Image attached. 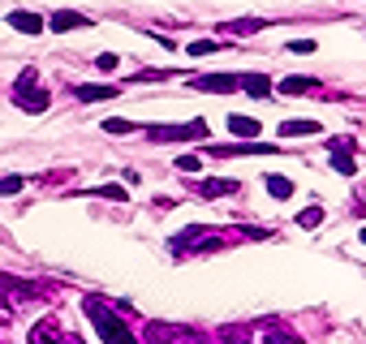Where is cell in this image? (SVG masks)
<instances>
[{
  "label": "cell",
  "instance_id": "obj_1",
  "mask_svg": "<svg viewBox=\"0 0 366 344\" xmlns=\"http://www.w3.org/2000/svg\"><path fill=\"white\" fill-rule=\"evenodd\" d=\"M82 310H87V319L95 323V332H100V340H104V344H134L130 323H125V319H117L113 310H108V301H100V297H87V301H82Z\"/></svg>",
  "mask_w": 366,
  "mask_h": 344
},
{
  "label": "cell",
  "instance_id": "obj_2",
  "mask_svg": "<svg viewBox=\"0 0 366 344\" xmlns=\"http://www.w3.org/2000/svg\"><path fill=\"white\" fill-rule=\"evenodd\" d=\"M13 104H18L22 112H30V117H39V112H47V104H52V95H47L39 87V73L26 69L18 73V82H13Z\"/></svg>",
  "mask_w": 366,
  "mask_h": 344
},
{
  "label": "cell",
  "instance_id": "obj_3",
  "mask_svg": "<svg viewBox=\"0 0 366 344\" xmlns=\"http://www.w3.org/2000/svg\"><path fill=\"white\" fill-rule=\"evenodd\" d=\"M220 245H229V233L225 228H181L177 237H172V250L177 254H207V250H220Z\"/></svg>",
  "mask_w": 366,
  "mask_h": 344
},
{
  "label": "cell",
  "instance_id": "obj_4",
  "mask_svg": "<svg viewBox=\"0 0 366 344\" xmlns=\"http://www.w3.org/2000/svg\"><path fill=\"white\" fill-rule=\"evenodd\" d=\"M142 340H147V344H203L198 332L177 327V323H147V327H142Z\"/></svg>",
  "mask_w": 366,
  "mask_h": 344
},
{
  "label": "cell",
  "instance_id": "obj_5",
  "mask_svg": "<svg viewBox=\"0 0 366 344\" xmlns=\"http://www.w3.org/2000/svg\"><path fill=\"white\" fill-rule=\"evenodd\" d=\"M155 142H185V138H207V121H190V125H142Z\"/></svg>",
  "mask_w": 366,
  "mask_h": 344
},
{
  "label": "cell",
  "instance_id": "obj_6",
  "mask_svg": "<svg viewBox=\"0 0 366 344\" xmlns=\"http://www.w3.org/2000/svg\"><path fill=\"white\" fill-rule=\"evenodd\" d=\"M30 344H82L73 332H65L56 319H43V323H35L30 327Z\"/></svg>",
  "mask_w": 366,
  "mask_h": 344
},
{
  "label": "cell",
  "instance_id": "obj_7",
  "mask_svg": "<svg viewBox=\"0 0 366 344\" xmlns=\"http://www.w3.org/2000/svg\"><path fill=\"white\" fill-rule=\"evenodd\" d=\"M194 91H211V95H229L242 91V73H207V78H190Z\"/></svg>",
  "mask_w": 366,
  "mask_h": 344
},
{
  "label": "cell",
  "instance_id": "obj_8",
  "mask_svg": "<svg viewBox=\"0 0 366 344\" xmlns=\"http://www.w3.org/2000/svg\"><path fill=\"white\" fill-rule=\"evenodd\" d=\"M280 146L272 142H233V146H207V155H216V159H229V155H276Z\"/></svg>",
  "mask_w": 366,
  "mask_h": 344
},
{
  "label": "cell",
  "instance_id": "obj_9",
  "mask_svg": "<svg viewBox=\"0 0 366 344\" xmlns=\"http://www.w3.org/2000/svg\"><path fill=\"white\" fill-rule=\"evenodd\" d=\"M328 155H332V168H336L341 176H354L358 168H354V142L349 138H332L328 142Z\"/></svg>",
  "mask_w": 366,
  "mask_h": 344
},
{
  "label": "cell",
  "instance_id": "obj_10",
  "mask_svg": "<svg viewBox=\"0 0 366 344\" xmlns=\"http://www.w3.org/2000/svg\"><path fill=\"white\" fill-rule=\"evenodd\" d=\"M9 26H13V30H22V35H39V30H43V18H39V13L13 9V13H9Z\"/></svg>",
  "mask_w": 366,
  "mask_h": 344
},
{
  "label": "cell",
  "instance_id": "obj_11",
  "mask_svg": "<svg viewBox=\"0 0 366 344\" xmlns=\"http://www.w3.org/2000/svg\"><path fill=\"white\" fill-rule=\"evenodd\" d=\"M82 26H91L87 13H69V9L52 13V30H56V35H60V30H82Z\"/></svg>",
  "mask_w": 366,
  "mask_h": 344
},
{
  "label": "cell",
  "instance_id": "obj_12",
  "mask_svg": "<svg viewBox=\"0 0 366 344\" xmlns=\"http://www.w3.org/2000/svg\"><path fill=\"white\" fill-rule=\"evenodd\" d=\"M73 95H78L82 104H95V100H113L117 87H95V82H82V87H73Z\"/></svg>",
  "mask_w": 366,
  "mask_h": 344
},
{
  "label": "cell",
  "instance_id": "obj_13",
  "mask_svg": "<svg viewBox=\"0 0 366 344\" xmlns=\"http://www.w3.org/2000/svg\"><path fill=\"white\" fill-rule=\"evenodd\" d=\"M242 91L254 95V100H267V95H272V82H267L263 73H246V78H242Z\"/></svg>",
  "mask_w": 366,
  "mask_h": 344
},
{
  "label": "cell",
  "instance_id": "obj_14",
  "mask_svg": "<svg viewBox=\"0 0 366 344\" xmlns=\"http://www.w3.org/2000/svg\"><path fill=\"white\" fill-rule=\"evenodd\" d=\"M198 194H203V198H225V194H237V181H229V176H220V181H203Z\"/></svg>",
  "mask_w": 366,
  "mask_h": 344
},
{
  "label": "cell",
  "instance_id": "obj_15",
  "mask_svg": "<svg viewBox=\"0 0 366 344\" xmlns=\"http://www.w3.org/2000/svg\"><path fill=\"white\" fill-rule=\"evenodd\" d=\"M229 134H237V138H259V121H254V117H229Z\"/></svg>",
  "mask_w": 366,
  "mask_h": 344
},
{
  "label": "cell",
  "instance_id": "obj_16",
  "mask_svg": "<svg viewBox=\"0 0 366 344\" xmlns=\"http://www.w3.org/2000/svg\"><path fill=\"white\" fill-rule=\"evenodd\" d=\"M319 121H284L280 125V138H297V134H319Z\"/></svg>",
  "mask_w": 366,
  "mask_h": 344
},
{
  "label": "cell",
  "instance_id": "obj_17",
  "mask_svg": "<svg viewBox=\"0 0 366 344\" xmlns=\"http://www.w3.org/2000/svg\"><path fill=\"white\" fill-rule=\"evenodd\" d=\"M263 185H267V194H272V198H293V181H284V176H263Z\"/></svg>",
  "mask_w": 366,
  "mask_h": 344
},
{
  "label": "cell",
  "instance_id": "obj_18",
  "mask_svg": "<svg viewBox=\"0 0 366 344\" xmlns=\"http://www.w3.org/2000/svg\"><path fill=\"white\" fill-rule=\"evenodd\" d=\"M87 194H95V198H113V203H130V190L125 185H95Z\"/></svg>",
  "mask_w": 366,
  "mask_h": 344
},
{
  "label": "cell",
  "instance_id": "obj_19",
  "mask_svg": "<svg viewBox=\"0 0 366 344\" xmlns=\"http://www.w3.org/2000/svg\"><path fill=\"white\" fill-rule=\"evenodd\" d=\"M280 91H284V95H306V91H314V82H310V78H284Z\"/></svg>",
  "mask_w": 366,
  "mask_h": 344
},
{
  "label": "cell",
  "instance_id": "obj_20",
  "mask_svg": "<svg viewBox=\"0 0 366 344\" xmlns=\"http://www.w3.org/2000/svg\"><path fill=\"white\" fill-rule=\"evenodd\" d=\"M134 129H142V125L125 121V117H108V121H104V134H134Z\"/></svg>",
  "mask_w": 366,
  "mask_h": 344
},
{
  "label": "cell",
  "instance_id": "obj_21",
  "mask_svg": "<svg viewBox=\"0 0 366 344\" xmlns=\"http://www.w3.org/2000/svg\"><path fill=\"white\" fill-rule=\"evenodd\" d=\"M319 224H323V207H306L297 216V228H319Z\"/></svg>",
  "mask_w": 366,
  "mask_h": 344
},
{
  "label": "cell",
  "instance_id": "obj_22",
  "mask_svg": "<svg viewBox=\"0 0 366 344\" xmlns=\"http://www.w3.org/2000/svg\"><path fill=\"white\" fill-rule=\"evenodd\" d=\"M216 47L220 43H211V39H194V43H190V56H211Z\"/></svg>",
  "mask_w": 366,
  "mask_h": 344
},
{
  "label": "cell",
  "instance_id": "obj_23",
  "mask_svg": "<svg viewBox=\"0 0 366 344\" xmlns=\"http://www.w3.org/2000/svg\"><path fill=\"white\" fill-rule=\"evenodd\" d=\"M26 185V176H0V194H18Z\"/></svg>",
  "mask_w": 366,
  "mask_h": 344
},
{
  "label": "cell",
  "instance_id": "obj_24",
  "mask_svg": "<svg viewBox=\"0 0 366 344\" xmlns=\"http://www.w3.org/2000/svg\"><path fill=\"white\" fill-rule=\"evenodd\" d=\"M177 168H181V172H203V159H198V155H181Z\"/></svg>",
  "mask_w": 366,
  "mask_h": 344
},
{
  "label": "cell",
  "instance_id": "obj_25",
  "mask_svg": "<svg viewBox=\"0 0 366 344\" xmlns=\"http://www.w3.org/2000/svg\"><path fill=\"white\" fill-rule=\"evenodd\" d=\"M263 344H301L297 336H289V332H267V340Z\"/></svg>",
  "mask_w": 366,
  "mask_h": 344
},
{
  "label": "cell",
  "instance_id": "obj_26",
  "mask_svg": "<svg viewBox=\"0 0 366 344\" xmlns=\"http://www.w3.org/2000/svg\"><path fill=\"white\" fill-rule=\"evenodd\" d=\"M289 52H314V39H293Z\"/></svg>",
  "mask_w": 366,
  "mask_h": 344
},
{
  "label": "cell",
  "instance_id": "obj_27",
  "mask_svg": "<svg viewBox=\"0 0 366 344\" xmlns=\"http://www.w3.org/2000/svg\"><path fill=\"white\" fill-rule=\"evenodd\" d=\"M95 65H100V69H117V65H121V60H117V52H104V56H100V60H95Z\"/></svg>",
  "mask_w": 366,
  "mask_h": 344
},
{
  "label": "cell",
  "instance_id": "obj_28",
  "mask_svg": "<svg viewBox=\"0 0 366 344\" xmlns=\"http://www.w3.org/2000/svg\"><path fill=\"white\" fill-rule=\"evenodd\" d=\"M362 241H366V228H362Z\"/></svg>",
  "mask_w": 366,
  "mask_h": 344
}]
</instances>
